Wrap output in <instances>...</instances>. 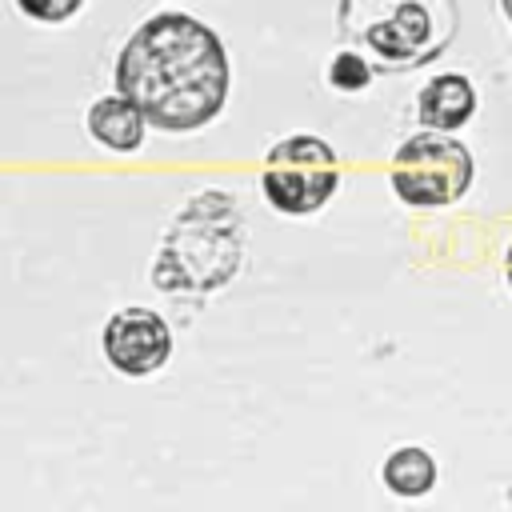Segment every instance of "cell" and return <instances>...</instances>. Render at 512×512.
<instances>
[{"mask_svg": "<svg viewBox=\"0 0 512 512\" xmlns=\"http://www.w3.org/2000/svg\"><path fill=\"white\" fill-rule=\"evenodd\" d=\"M112 76L116 92L128 96L152 128L196 132L220 116L232 68L216 28L164 8L132 28Z\"/></svg>", "mask_w": 512, "mask_h": 512, "instance_id": "cell-1", "label": "cell"}, {"mask_svg": "<svg viewBox=\"0 0 512 512\" xmlns=\"http://www.w3.org/2000/svg\"><path fill=\"white\" fill-rule=\"evenodd\" d=\"M244 248L248 228L236 196L204 188L172 216L152 264V284L160 292H216L240 272Z\"/></svg>", "mask_w": 512, "mask_h": 512, "instance_id": "cell-2", "label": "cell"}, {"mask_svg": "<svg viewBox=\"0 0 512 512\" xmlns=\"http://www.w3.org/2000/svg\"><path fill=\"white\" fill-rule=\"evenodd\" d=\"M452 0H344L336 28L372 72H412L432 64L456 32Z\"/></svg>", "mask_w": 512, "mask_h": 512, "instance_id": "cell-3", "label": "cell"}, {"mask_svg": "<svg viewBox=\"0 0 512 512\" xmlns=\"http://www.w3.org/2000/svg\"><path fill=\"white\" fill-rule=\"evenodd\" d=\"M476 176L472 148L460 136L412 132L392 156V192L412 208L456 204Z\"/></svg>", "mask_w": 512, "mask_h": 512, "instance_id": "cell-4", "label": "cell"}, {"mask_svg": "<svg viewBox=\"0 0 512 512\" xmlns=\"http://www.w3.org/2000/svg\"><path fill=\"white\" fill-rule=\"evenodd\" d=\"M336 188H340V164L328 140L312 132H296L268 148L260 192L272 208L288 216H308L324 208L336 196Z\"/></svg>", "mask_w": 512, "mask_h": 512, "instance_id": "cell-5", "label": "cell"}, {"mask_svg": "<svg viewBox=\"0 0 512 512\" xmlns=\"http://www.w3.org/2000/svg\"><path fill=\"white\" fill-rule=\"evenodd\" d=\"M104 360L124 376H152L172 356V328L156 308L128 304L104 320Z\"/></svg>", "mask_w": 512, "mask_h": 512, "instance_id": "cell-6", "label": "cell"}, {"mask_svg": "<svg viewBox=\"0 0 512 512\" xmlns=\"http://www.w3.org/2000/svg\"><path fill=\"white\" fill-rule=\"evenodd\" d=\"M476 116V88L460 72H436L416 92V120L420 132H444L452 136Z\"/></svg>", "mask_w": 512, "mask_h": 512, "instance_id": "cell-7", "label": "cell"}, {"mask_svg": "<svg viewBox=\"0 0 512 512\" xmlns=\"http://www.w3.org/2000/svg\"><path fill=\"white\" fill-rule=\"evenodd\" d=\"M88 136L108 148V152H136L144 144V132H148V116L128 100V96H96L88 104Z\"/></svg>", "mask_w": 512, "mask_h": 512, "instance_id": "cell-8", "label": "cell"}, {"mask_svg": "<svg viewBox=\"0 0 512 512\" xmlns=\"http://www.w3.org/2000/svg\"><path fill=\"white\" fill-rule=\"evenodd\" d=\"M380 480L388 492L396 496H424L436 488V460L428 448L420 444H404V448H392L384 456V468H380Z\"/></svg>", "mask_w": 512, "mask_h": 512, "instance_id": "cell-9", "label": "cell"}, {"mask_svg": "<svg viewBox=\"0 0 512 512\" xmlns=\"http://www.w3.org/2000/svg\"><path fill=\"white\" fill-rule=\"evenodd\" d=\"M368 80H372V68H368V60H364L360 52L344 48V52H336V56L328 60V84H332V88H340V92H360Z\"/></svg>", "mask_w": 512, "mask_h": 512, "instance_id": "cell-10", "label": "cell"}, {"mask_svg": "<svg viewBox=\"0 0 512 512\" xmlns=\"http://www.w3.org/2000/svg\"><path fill=\"white\" fill-rule=\"evenodd\" d=\"M16 8L32 20H48V24H60L68 16H76L84 4L80 0H16Z\"/></svg>", "mask_w": 512, "mask_h": 512, "instance_id": "cell-11", "label": "cell"}, {"mask_svg": "<svg viewBox=\"0 0 512 512\" xmlns=\"http://www.w3.org/2000/svg\"><path fill=\"white\" fill-rule=\"evenodd\" d=\"M504 280H508V288H512V244H508V252H504Z\"/></svg>", "mask_w": 512, "mask_h": 512, "instance_id": "cell-12", "label": "cell"}, {"mask_svg": "<svg viewBox=\"0 0 512 512\" xmlns=\"http://www.w3.org/2000/svg\"><path fill=\"white\" fill-rule=\"evenodd\" d=\"M500 8H504V16H508V20H512V0H504V4H500Z\"/></svg>", "mask_w": 512, "mask_h": 512, "instance_id": "cell-13", "label": "cell"}]
</instances>
